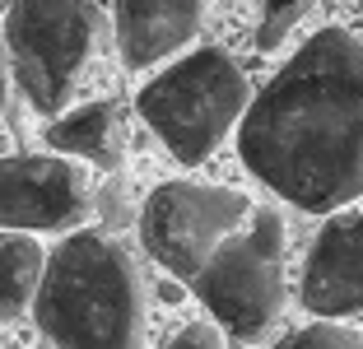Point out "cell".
I'll return each instance as SVG.
<instances>
[{
  "label": "cell",
  "mask_w": 363,
  "mask_h": 349,
  "mask_svg": "<svg viewBox=\"0 0 363 349\" xmlns=\"http://www.w3.org/2000/svg\"><path fill=\"white\" fill-rule=\"evenodd\" d=\"M163 349H224L214 321H191V326H182L172 340H163Z\"/></svg>",
  "instance_id": "5bb4252c"
},
{
  "label": "cell",
  "mask_w": 363,
  "mask_h": 349,
  "mask_svg": "<svg viewBox=\"0 0 363 349\" xmlns=\"http://www.w3.org/2000/svg\"><path fill=\"white\" fill-rule=\"evenodd\" d=\"M126 107L117 98H103V103H84L75 112L56 116L47 126V149L84 159L103 172H117L126 159Z\"/></svg>",
  "instance_id": "30bf717a"
},
{
  "label": "cell",
  "mask_w": 363,
  "mask_h": 349,
  "mask_svg": "<svg viewBox=\"0 0 363 349\" xmlns=\"http://www.w3.org/2000/svg\"><path fill=\"white\" fill-rule=\"evenodd\" d=\"M47 261L52 256L43 252L38 238H28L23 228H5V243H0V298H5V317H23L38 294H43L47 279Z\"/></svg>",
  "instance_id": "8fae6325"
},
{
  "label": "cell",
  "mask_w": 363,
  "mask_h": 349,
  "mask_svg": "<svg viewBox=\"0 0 363 349\" xmlns=\"http://www.w3.org/2000/svg\"><path fill=\"white\" fill-rule=\"evenodd\" d=\"M252 177L279 201L326 214L363 196V43L321 28L275 70L238 126Z\"/></svg>",
  "instance_id": "6da1fadb"
},
{
  "label": "cell",
  "mask_w": 363,
  "mask_h": 349,
  "mask_svg": "<svg viewBox=\"0 0 363 349\" xmlns=\"http://www.w3.org/2000/svg\"><path fill=\"white\" fill-rule=\"evenodd\" d=\"M284 214L261 205L242 228L210 256L196 275V298L214 312V321L238 340H261L284 312L289 279H284Z\"/></svg>",
  "instance_id": "5b68a950"
},
{
  "label": "cell",
  "mask_w": 363,
  "mask_h": 349,
  "mask_svg": "<svg viewBox=\"0 0 363 349\" xmlns=\"http://www.w3.org/2000/svg\"><path fill=\"white\" fill-rule=\"evenodd\" d=\"M252 103V79L224 47H201L172 61L135 98L140 116L177 163H205L228 140V131L242 126Z\"/></svg>",
  "instance_id": "3957f363"
},
{
  "label": "cell",
  "mask_w": 363,
  "mask_h": 349,
  "mask_svg": "<svg viewBox=\"0 0 363 349\" xmlns=\"http://www.w3.org/2000/svg\"><path fill=\"white\" fill-rule=\"evenodd\" d=\"M33 317L56 349H145L150 289L130 247L98 228L61 238Z\"/></svg>",
  "instance_id": "7a4b0ae2"
},
{
  "label": "cell",
  "mask_w": 363,
  "mask_h": 349,
  "mask_svg": "<svg viewBox=\"0 0 363 349\" xmlns=\"http://www.w3.org/2000/svg\"><path fill=\"white\" fill-rule=\"evenodd\" d=\"M210 0H117V52L126 65H154L186 47Z\"/></svg>",
  "instance_id": "9c48e42d"
},
{
  "label": "cell",
  "mask_w": 363,
  "mask_h": 349,
  "mask_svg": "<svg viewBox=\"0 0 363 349\" xmlns=\"http://www.w3.org/2000/svg\"><path fill=\"white\" fill-rule=\"evenodd\" d=\"M98 38H103L98 0H10L5 61L14 89L43 116H56L79 70L98 52Z\"/></svg>",
  "instance_id": "277c9868"
},
{
  "label": "cell",
  "mask_w": 363,
  "mask_h": 349,
  "mask_svg": "<svg viewBox=\"0 0 363 349\" xmlns=\"http://www.w3.org/2000/svg\"><path fill=\"white\" fill-rule=\"evenodd\" d=\"M303 307L331 321L363 307V214H340L312 238L303 261Z\"/></svg>",
  "instance_id": "ba28073f"
},
{
  "label": "cell",
  "mask_w": 363,
  "mask_h": 349,
  "mask_svg": "<svg viewBox=\"0 0 363 349\" xmlns=\"http://www.w3.org/2000/svg\"><path fill=\"white\" fill-rule=\"evenodd\" d=\"M312 10H317V0H266L257 23V52H275Z\"/></svg>",
  "instance_id": "7c38bea8"
},
{
  "label": "cell",
  "mask_w": 363,
  "mask_h": 349,
  "mask_svg": "<svg viewBox=\"0 0 363 349\" xmlns=\"http://www.w3.org/2000/svg\"><path fill=\"white\" fill-rule=\"evenodd\" d=\"M270 349H363V336L350 331V326H340V321H331V317H317L312 326L284 336L279 345H270Z\"/></svg>",
  "instance_id": "4fadbf2b"
},
{
  "label": "cell",
  "mask_w": 363,
  "mask_h": 349,
  "mask_svg": "<svg viewBox=\"0 0 363 349\" xmlns=\"http://www.w3.org/2000/svg\"><path fill=\"white\" fill-rule=\"evenodd\" d=\"M0 214L5 228L79 233L94 214V182L70 154H10L0 163Z\"/></svg>",
  "instance_id": "52a82bcc"
},
{
  "label": "cell",
  "mask_w": 363,
  "mask_h": 349,
  "mask_svg": "<svg viewBox=\"0 0 363 349\" xmlns=\"http://www.w3.org/2000/svg\"><path fill=\"white\" fill-rule=\"evenodd\" d=\"M252 201L233 187H210V182H159L145 196L140 210V238L145 252L168 270V275L196 284L210 256L252 219Z\"/></svg>",
  "instance_id": "8992f818"
}]
</instances>
